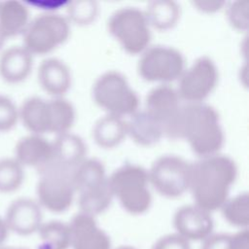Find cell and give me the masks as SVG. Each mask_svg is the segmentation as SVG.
Returning <instances> with one entry per match:
<instances>
[{
    "label": "cell",
    "instance_id": "6da1fadb",
    "mask_svg": "<svg viewBox=\"0 0 249 249\" xmlns=\"http://www.w3.org/2000/svg\"><path fill=\"white\" fill-rule=\"evenodd\" d=\"M236 176L237 167L233 160L220 153L191 163L189 191L195 204L208 212L221 208L229 198Z\"/></svg>",
    "mask_w": 249,
    "mask_h": 249
},
{
    "label": "cell",
    "instance_id": "7a4b0ae2",
    "mask_svg": "<svg viewBox=\"0 0 249 249\" xmlns=\"http://www.w3.org/2000/svg\"><path fill=\"white\" fill-rule=\"evenodd\" d=\"M177 138L187 140L191 149L200 158L219 154L225 136L217 111L203 102L183 104Z\"/></svg>",
    "mask_w": 249,
    "mask_h": 249
},
{
    "label": "cell",
    "instance_id": "3957f363",
    "mask_svg": "<svg viewBox=\"0 0 249 249\" xmlns=\"http://www.w3.org/2000/svg\"><path fill=\"white\" fill-rule=\"evenodd\" d=\"M108 181L122 206L131 214L146 212L152 202L148 170L143 166L126 163L117 168Z\"/></svg>",
    "mask_w": 249,
    "mask_h": 249
},
{
    "label": "cell",
    "instance_id": "277c9868",
    "mask_svg": "<svg viewBox=\"0 0 249 249\" xmlns=\"http://www.w3.org/2000/svg\"><path fill=\"white\" fill-rule=\"evenodd\" d=\"M94 102L107 114L124 118L139 109V98L127 79L119 71L101 74L93 84Z\"/></svg>",
    "mask_w": 249,
    "mask_h": 249
},
{
    "label": "cell",
    "instance_id": "5b68a950",
    "mask_svg": "<svg viewBox=\"0 0 249 249\" xmlns=\"http://www.w3.org/2000/svg\"><path fill=\"white\" fill-rule=\"evenodd\" d=\"M108 30L130 54H141L150 46L151 26L144 11L136 7L116 10L108 19Z\"/></svg>",
    "mask_w": 249,
    "mask_h": 249
},
{
    "label": "cell",
    "instance_id": "8992f818",
    "mask_svg": "<svg viewBox=\"0 0 249 249\" xmlns=\"http://www.w3.org/2000/svg\"><path fill=\"white\" fill-rule=\"evenodd\" d=\"M70 35V22L55 13H45L30 20L22 33L23 47L32 54H46L63 44Z\"/></svg>",
    "mask_w": 249,
    "mask_h": 249
},
{
    "label": "cell",
    "instance_id": "52a82bcc",
    "mask_svg": "<svg viewBox=\"0 0 249 249\" xmlns=\"http://www.w3.org/2000/svg\"><path fill=\"white\" fill-rule=\"evenodd\" d=\"M37 196L40 206L52 212H63L72 204L76 189L72 180L73 170L53 162L39 170Z\"/></svg>",
    "mask_w": 249,
    "mask_h": 249
},
{
    "label": "cell",
    "instance_id": "ba28073f",
    "mask_svg": "<svg viewBox=\"0 0 249 249\" xmlns=\"http://www.w3.org/2000/svg\"><path fill=\"white\" fill-rule=\"evenodd\" d=\"M185 70L183 54L168 46H149L140 55L137 64L139 75L146 81L169 85L178 81Z\"/></svg>",
    "mask_w": 249,
    "mask_h": 249
},
{
    "label": "cell",
    "instance_id": "9c48e42d",
    "mask_svg": "<svg viewBox=\"0 0 249 249\" xmlns=\"http://www.w3.org/2000/svg\"><path fill=\"white\" fill-rule=\"evenodd\" d=\"M148 177L150 185L160 195L178 197L189 191L191 162L175 155L161 156L151 165Z\"/></svg>",
    "mask_w": 249,
    "mask_h": 249
},
{
    "label": "cell",
    "instance_id": "30bf717a",
    "mask_svg": "<svg viewBox=\"0 0 249 249\" xmlns=\"http://www.w3.org/2000/svg\"><path fill=\"white\" fill-rule=\"evenodd\" d=\"M218 82V69L208 56L196 58L191 66L185 68L178 79L176 89L181 100L187 103H198L213 91Z\"/></svg>",
    "mask_w": 249,
    "mask_h": 249
},
{
    "label": "cell",
    "instance_id": "8fae6325",
    "mask_svg": "<svg viewBox=\"0 0 249 249\" xmlns=\"http://www.w3.org/2000/svg\"><path fill=\"white\" fill-rule=\"evenodd\" d=\"M182 106L176 89L170 85L160 84L148 92L143 110L162 126L164 135L176 139Z\"/></svg>",
    "mask_w": 249,
    "mask_h": 249
},
{
    "label": "cell",
    "instance_id": "7c38bea8",
    "mask_svg": "<svg viewBox=\"0 0 249 249\" xmlns=\"http://www.w3.org/2000/svg\"><path fill=\"white\" fill-rule=\"evenodd\" d=\"M4 219L9 231L18 235H30L38 231L43 224L40 204L38 201L27 197H20L12 201Z\"/></svg>",
    "mask_w": 249,
    "mask_h": 249
},
{
    "label": "cell",
    "instance_id": "4fadbf2b",
    "mask_svg": "<svg viewBox=\"0 0 249 249\" xmlns=\"http://www.w3.org/2000/svg\"><path fill=\"white\" fill-rule=\"evenodd\" d=\"M173 224L176 233L190 240H204L213 230V219L210 212L196 204L180 207L174 215Z\"/></svg>",
    "mask_w": 249,
    "mask_h": 249
},
{
    "label": "cell",
    "instance_id": "5bb4252c",
    "mask_svg": "<svg viewBox=\"0 0 249 249\" xmlns=\"http://www.w3.org/2000/svg\"><path fill=\"white\" fill-rule=\"evenodd\" d=\"M69 225L71 246L74 249H110V239L94 217L80 212Z\"/></svg>",
    "mask_w": 249,
    "mask_h": 249
},
{
    "label": "cell",
    "instance_id": "9a60e30c",
    "mask_svg": "<svg viewBox=\"0 0 249 249\" xmlns=\"http://www.w3.org/2000/svg\"><path fill=\"white\" fill-rule=\"evenodd\" d=\"M15 159L24 167H45L53 159V145L40 134L30 133L20 138L15 149Z\"/></svg>",
    "mask_w": 249,
    "mask_h": 249
},
{
    "label": "cell",
    "instance_id": "2e32d148",
    "mask_svg": "<svg viewBox=\"0 0 249 249\" xmlns=\"http://www.w3.org/2000/svg\"><path fill=\"white\" fill-rule=\"evenodd\" d=\"M71 72L60 59L49 57L38 68V81L42 89L53 97H62L71 86Z\"/></svg>",
    "mask_w": 249,
    "mask_h": 249
},
{
    "label": "cell",
    "instance_id": "e0dca14e",
    "mask_svg": "<svg viewBox=\"0 0 249 249\" xmlns=\"http://www.w3.org/2000/svg\"><path fill=\"white\" fill-rule=\"evenodd\" d=\"M52 145L53 159L50 162L63 168L74 170L86 159L87 147L83 139L70 131L56 135Z\"/></svg>",
    "mask_w": 249,
    "mask_h": 249
},
{
    "label": "cell",
    "instance_id": "ac0fdd59",
    "mask_svg": "<svg viewBox=\"0 0 249 249\" xmlns=\"http://www.w3.org/2000/svg\"><path fill=\"white\" fill-rule=\"evenodd\" d=\"M33 55L23 46L6 49L0 55V76L9 83H18L28 77Z\"/></svg>",
    "mask_w": 249,
    "mask_h": 249
},
{
    "label": "cell",
    "instance_id": "d6986e66",
    "mask_svg": "<svg viewBox=\"0 0 249 249\" xmlns=\"http://www.w3.org/2000/svg\"><path fill=\"white\" fill-rule=\"evenodd\" d=\"M127 135L142 146H151L164 136L162 126L145 110H137L126 121Z\"/></svg>",
    "mask_w": 249,
    "mask_h": 249
},
{
    "label": "cell",
    "instance_id": "ffe728a7",
    "mask_svg": "<svg viewBox=\"0 0 249 249\" xmlns=\"http://www.w3.org/2000/svg\"><path fill=\"white\" fill-rule=\"evenodd\" d=\"M127 136L126 121L119 116L106 114L99 118L92 128L95 143L105 149L118 146Z\"/></svg>",
    "mask_w": 249,
    "mask_h": 249
},
{
    "label": "cell",
    "instance_id": "44dd1931",
    "mask_svg": "<svg viewBox=\"0 0 249 249\" xmlns=\"http://www.w3.org/2000/svg\"><path fill=\"white\" fill-rule=\"evenodd\" d=\"M29 22V10L22 2H0V31L6 39L22 34Z\"/></svg>",
    "mask_w": 249,
    "mask_h": 249
},
{
    "label": "cell",
    "instance_id": "7402d4cb",
    "mask_svg": "<svg viewBox=\"0 0 249 249\" xmlns=\"http://www.w3.org/2000/svg\"><path fill=\"white\" fill-rule=\"evenodd\" d=\"M18 117L31 133L42 135L49 132L48 100L37 96L27 98L18 109Z\"/></svg>",
    "mask_w": 249,
    "mask_h": 249
},
{
    "label": "cell",
    "instance_id": "603a6c76",
    "mask_svg": "<svg viewBox=\"0 0 249 249\" xmlns=\"http://www.w3.org/2000/svg\"><path fill=\"white\" fill-rule=\"evenodd\" d=\"M151 28L167 30L175 26L180 18V6L171 0H154L144 11Z\"/></svg>",
    "mask_w": 249,
    "mask_h": 249
},
{
    "label": "cell",
    "instance_id": "cb8c5ba5",
    "mask_svg": "<svg viewBox=\"0 0 249 249\" xmlns=\"http://www.w3.org/2000/svg\"><path fill=\"white\" fill-rule=\"evenodd\" d=\"M108 179L104 164L96 159H85L72 172L76 192L81 193L98 186Z\"/></svg>",
    "mask_w": 249,
    "mask_h": 249
},
{
    "label": "cell",
    "instance_id": "d4e9b609",
    "mask_svg": "<svg viewBox=\"0 0 249 249\" xmlns=\"http://www.w3.org/2000/svg\"><path fill=\"white\" fill-rule=\"evenodd\" d=\"M79 195L81 212L92 217L106 210L114 198L108 179L98 186L79 193Z\"/></svg>",
    "mask_w": 249,
    "mask_h": 249
},
{
    "label": "cell",
    "instance_id": "484cf974",
    "mask_svg": "<svg viewBox=\"0 0 249 249\" xmlns=\"http://www.w3.org/2000/svg\"><path fill=\"white\" fill-rule=\"evenodd\" d=\"M49 132L56 135L70 131L75 122V108L72 103L62 97H53L48 100Z\"/></svg>",
    "mask_w": 249,
    "mask_h": 249
},
{
    "label": "cell",
    "instance_id": "4316f807",
    "mask_svg": "<svg viewBox=\"0 0 249 249\" xmlns=\"http://www.w3.org/2000/svg\"><path fill=\"white\" fill-rule=\"evenodd\" d=\"M38 233L44 249H67L71 246V232L68 224L59 221L43 223Z\"/></svg>",
    "mask_w": 249,
    "mask_h": 249
},
{
    "label": "cell",
    "instance_id": "83f0119b",
    "mask_svg": "<svg viewBox=\"0 0 249 249\" xmlns=\"http://www.w3.org/2000/svg\"><path fill=\"white\" fill-rule=\"evenodd\" d=\"M224 218L231 225L246 229L249 223V196L241 193L229 197L221 207Z\"/></svg>",
    "mask_w": 249,
    "mask_h": 249
},
{
    "label": "cell",
    "instance_id": "f1b7e54d",
    "mask_svg": "<svg viewBox=\"0 0 249 249\" xmlns=\"http://www.w3.org/2000/svg\"><path fill=\"white\" fill-rule=\"evenodd\" d=\"M24 178L23 166L15 158L0 160V193L18 190Z\"/></svg>",
    "mask_w": 249,
    "mask_h": 249
},
{
    "label": "cell",
    "instance_id": "f546056e",
    "mask_svg": "<svg viewBox=\"0 0 249 249\" xmlns=\"http://www.w3.org/2000/svg\"><path fill=\"white\" fill-rule=\"evenodd\" d=\"M98 11V4L94 0L71 1L66 6V18L77 25H88L95 20Z\"/></svg>",
    "mask_w": 249,
    "mask_h": 249
},
{
    "label": "cell",
    "instance_id": "4dcf8cb0",
    "mask_svg": "<svg viewBox=\"0 0 249 249\" xmlns=\"http://www.w3.org/2000/svg\"><path fill=\"white\" fill-rule=\"evenodd\" d=\"M226 16L229 23L237 31L245 32L249 26V1L235 0L226 3Z\"/></svg>",
    "mask_w": 249,
    "mask_h": 249
},
{
    "label": "cell",
    "instance_id": "1f68e13d",
    "mask_svg": "<svg viewBox=\"0 0 249 249\" xmlns=\"http://www.w3.org/2000/svg\"><path fill=\"white\" fill-rule=\"evenodd\" d=\"M18 119V108L14 101L6 95L0 94V131L14 127Z\"/></svg>",
    "mask_w": 249,
    "mask_h": 249
},
{
    "label": "cell",
    "instance_id": "d6a6232c",
    "mask_svg": "<svg viewBox=\"0 0 249 249\" xmlns=\"http://www.w3.org/2000/svg\"><path fill=\"white\" fill-rule=\"evenodd\" d=\"M152 249H191V247L186 238L178 233H172L160 238Z\"/></svg>",
    "mask_w": 249,
    "mask_h": 249
},
{
    "label": "cell",
    "instance_id": "836d02e7",
    "mask_svg": "<svg viewBox=\"0 0 249 249\" xmlns=\"http://www.w3.org/2000/svg\"><path fill=\"white\" fill-rule=\"evenodd\" d=\"M201 249H233L231 235L225 233H211L203 240Z\"/></svg>",
    "mask_w": 249,
    "mask_h": 249
},
{
    "label": "cell",
    "instance_id": "e575fe53",
    "mask_svg": "<svg viewBox=\"0 0 249 249\" xmlns=\"http://www.w3.org/2000/svg\"><path fill=\"white\" fill-rule=\"evenodd\" d=\"M226 3L227 2L220 1V0H198V1L192 2L193 6L196 10L206 14H213L224 9L226 6Z\"/></svg>",
    "mask_w": 249,
    "mask_h": 249
},
{
    "label": "cell",
    "instance_id": "d590c367",
    "mask_svg": "<svg viewBox=\"0 0 249 249\" xmlns=\"http://www.w3.org/2000/svg\"><path fill=\"white\" fill-rule=\"evenodd\" d=\"M233 249H248V231L243 229L231 235Z\"/></svg>",
    "mask_w": 249,
    "mask_h": 249
},
{
    "label": "cell",
    "instance_id": "8d00e7d4",
    "mask_svg": "<svg viewBox=\"0 0 249 249\" xmlns=\"http://www.w3.org/2000/svg\"><path fill=\"white\" fill-rule=\"evenodd\" d=\"M9 229L5 222V219L0 216V246L4 244V242L7 240L9 235Z\"/></svg>",
    "mask_w": 249,
    "mask_h": 249
},
{
    "label": "cell",
    "instance_id": "74e56055",
    "mask_svg": "<svg viewBox=\"0 0 249 249\" xmlns=\"http://www.w3.org/2000/svg\"><path fill=\"white\" fill-rule=\"evenodd\" d=\"M0 249H27L24 247H13V246H6V245H1Z\"/></svg>",
    "mask_w": 249,
    "mask_h": 249
},
{
    "label": "cell",
    "instance_id": "f35d334b",
    "mask_svg": "<svg viewBox=\"0 0 249 249\" xmlns=\"http://www.w3.org/2000/svg\"><path fill=\"white\" fill-rule=\"evenodd\" d=\"M5 40H6V38L4 37V35L1 33V31H0V50L2 49V47H3V45H4V43H5Z\"/></svg>",
    "mask_w": 249,
    "mask_h": 249
},
{
    "label": "cell",
    "instance_id": "ab89813d",
    "mask_svg": "<svg viewBox=\"0 0 249 249\" xmlns=\"http://www.w3.org/2000/svg\"><path fill=\"white\" fill-rule=\"evenodd\" d=\"M116 249H134V248L130 247V246H121V247L116 248Z\"/></svg>",
    "mask_w": 249,
    "mask_h": 249
}]
</instances>
